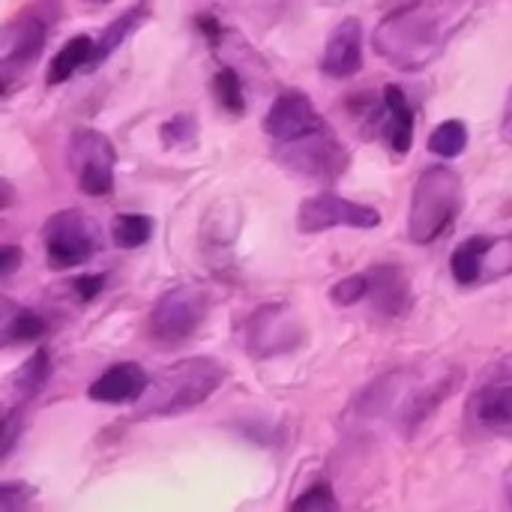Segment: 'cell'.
Wrapping results in <instances>:
<instances>
[{
	"instance_id": "obj_1",
	"label": "cell",
	"mask_w": 512,
	"mask_h": 512,
	"mask_svg": "<svg viewBox=\"0 0 512 512\" xmlns=\"http://www.w3.org/2000/svg\"><path fill=\"white\" fill-rule=\"evenodd\" d=\"M486 0H411L393 9L372 33L378 57L402 72L432 66L450 39L483 9Z\"/></svg>"
},
{
	"instance_id": "obj_2",
	"label": "cell",
	"mask_w": 512,
	"mask_h": 512,
	"mask_svg": "<svg viewBox=\"0 0 512 512\" xmlns=\"http://www.w3.org/2000/svg\"><path fill=\"white\" fill-rule=\"evenodd\" d=\"M228 378V369L213 357H189L168 369H162L156 378H150L144 396L135 402L138 420L153 417H180L198 405H204Z\"/></svg>"
},
{
	"instance_id": "obj_3",
	"label": "cell",
	"mask_w": 512,
	"mask_h": 512,
	"mask_svg": "<svg viewBox=\"0 0 512 512\" xmlns=\"http://www.w3.org/2000/svg\"><path fill=\"white\" fill-rule=\"evenodd\" d=\"M465 201V183L459 171L447 165H432L417 177L411 210H408V237L417 246L435 243L456 222Z\"/></svg>"
},
{
	"instance_id": "obj_4",
	"label": "cell",
	"mask_w": 512,
	"mask_h": 512,
	"mask_svg": "<svg viewBox=\"0 0 512 512\" xmlns=\"http://www.w3.org/2000/svg\"><path fill=\"white\" fill-rule=\"evenodd\" d=\"M210 312V294L201 285H174L150 309V339L156 345L174 348L189 342Z\"/></svg>"
},
{
	"instance_id": "obj_5",
	"label": "cell",
	"mask_w": 512,
	"mask_h": 512,
	"mask_svg": "<svg viewBox=\"0 0 512 512\" xmlns=\"http://www.w3.org/2000/svg\"><path fill=\"white\" fill-rule=\"evenodd\" d=\"M306 327L288 303H267L246 321V351L255 360L291 354L303 345Z\"/></svg>"
},
{
	"instance_id": "obj_6",
	"label": "cell",
	"mask_w": 512,
	"mask_h": 512,
	"mask_svg": "<svg viewBox=\"0 0 512 512\" xmlns=\"http://www.w3.org/2000/svg\"><path fill=\"white\" fill-rule=\"evenodd\" d=\"M45 258L54 270H72L93 258L99 246L96 225L81 210H60L42 228Z\"/></svg>"
},
{
	"instance_id": "obj_7",
	"label": "cell",
	"mask_w": 512,
	"mask_h": 512,
	"mask_svg": "<svg viewBox=\"0 0 512 512\" xmlns=\"http://www.w3.org/2000/svg\"><path fill=\"white\" fill-rule=\"evenodd\" d=\"M114 144L96 129H78L69 141V165L75 171L78 189L90 198H105L114 192Z\"/></svg>"
},
{
	"instance_id": "obj_8",
	"label": "cell",
	"mask_w": 512,
	"mask_h": 512,
	"mask_svg": "<svg viewBox=\"0 0 512 512\" xmlns=\"http://www.w3.org/2000/svg\"><path fill=\"white\" fill-rule=\"evenodd\" d=\"M276 156L285 168L309 180H336L351 162L348 150L330 129H321L291 144H276Z\"/></svg>"
},
{
	"instance_id": "obj_9",
	"label": "cell",
	"mask_w": 512,
	"mask_h": 512,
	"mask_svg": "<svg viewBox=\"0 0 512 512\" xmlns=\"http://www.w3.org/2000/svg\"><path fill=\"white\" fill-rule=\"evenodd\" d=\"M48 39V27L36 15H21L3 27L0 36V90L9 96L15 81L27 75V69L39 60Z\"/></svg>"
},
{
	"instance_id": "obj_10",
	"label": "cell",
	"mask_w": 512,
	"mask_h": 512,
	"mask_svg": "<svg viewBox=\"0 0 512 512\" xmlns=\"http://www.w3.org/2000/svg\"><path fill=\"white\" fill-rule=\"evenodd\" d=\"M378 222H381V213L375 207L348 201L333 192L306 198L297 213V228L303 234H321L330 228H375Z\"/></svg>"
},
{
	"instance_id": "obj_11",
	"label": "cell",
	"mask_w": 512,
	"mask_h": 512,
	"mask_svg": "<svg viewBox=\"0 0 512 512\" xmlns=\"http://www.w3.org/2000/svg\"><path fill=\"white\" fill-rule=\"evenodd\" d=\"M321 129H327V123L303 90H282L264 117V132L276 144H291Z\"/></svg>"
},
{
	"instance_id": "obj_12",
	"label": "cell",
	"mask_w": 512,
	"mask_h": 512,
	"mask_svg": "<svg viewBox=\"0 0 512 512\" xmlns=\"http://www.w3.org/2000/svg\"><path fill=\"white\" fill-rule=\"evenodd\" d=\"M420 381V375L414 369H393V372H384L381 378H375L363 393H357L348 417L366 423V420H378L384 417L387 411H396L405 405L408 393L414 390V384Z\"/></svg>"
},
{
	"instance_id": "obj_13",
	"label": "cell",
	"mask_w": 512,
	"mask_h": 512,
	"mask_svg": "<svg viewBox=\"0 0 512 512\" xmlns=\"http://www.w3.org/2000/svg\"><path fill=\"white\" fill-rule=\"evenodd\" d=\"M462 381H465V369H444L441 375H435L432 381H417L414 384V390L408 393V399H405V405L399 408V426H402V432L405 435H414L417 432V426H423L459 387H462Z\"/></svg>"
},
{
	"instance_id": "obj_14",
	"label": "cell",
	"mask_w": 512,
	"mask_h": 512,
	"mask_svg": "<svg viewBox=\"0 0 512 512\" xmlns=\"http://www.w3.org/2000/svg\"><path fill=\"white\" fill-rule=\"evenodd\" d=\"M363 66V24L360 18H345L327 39L321 69L327 78H351Z\"/></svg>"
},
{
	"instance_id": "obj_15",
	"label": "cell",
	"mask_w": 512,
	"mask_h": 512,
	"mask_svg": "<svg viewBox=\"0 0 512 512\" xmlns=\"http://www.w3.org/2000/svg\"><path fill=\"white\" fill-rule=\"evenodd\" d=\"M369 300L384 318H405L411 312V282L402 267L378 264L369 270Z\"/></svg>"
},
{
	"instance_id": "obj_16",
	"label": "cell",
	"mask_w": 512,
	"mask_h": 512,
	"mask_svg": "<svg viewBox=\"0 0 512 512\" xmlns=\"http://www.w3.org/2000/svg\"><path fill=\"white\" fill-rule=\"evenodd\" d=\"M147 384L150 378L138 363H117L90 384L87 396L90 402H99V405H129V402L135 405L144 396Z\"/></svg>"
},
{
	"instance_id": "obj_17",
	"label": "cell",
	"mask_w": 512,
	"mask_h": 512,
	"mask_svg": "<svg viewBox=\"0 0 512 512\" xmlns=\"http://www.w3.org/2000/svg\"><path fill=\"white\" fill-rule=\"evenodd\" d=\"M384 138L396 153H408L414 144V114L408 108V99L402 93V87L390 84L384 87Z\"/></svg>"
},
{
	"instance_id": "obj_18",
	"label": "cell",
	"mask_w": 512,
	"mask_h": 512,
	"mask_svg": "<svg viewBox=\"0 0 512 512\" xmlns=\"http://www.w3.org/2000/svg\"><path fill=\"white\" fill-rule=\"evenodd\" d=\"M477 423L489 432L512 429V384H483L474 402Z\"/></svg>"
},
{
	"instance_id": "obj_19",
	"label": "cell",
	"mask_w": 512,
	"mask_h": 512,
	"mask_svg": "<svg viewBox=\"0 0 512 512\" xmlns=\"http://www.w3.org/2000/svg\"><path fill=\"white\" fill-rule=\"evenodd\" d=\"M93 51H96V42L90 39V36H72L57 54H54V60H51V66H48V75H45V81L54 87V84H63V81H69L75 72H81L84 66H90L93 63Z\"/></svg>"
},
{
	"instance_id": "obj_20",
	"label": "cell",
	"mask_w": 512,
	"mask_h": 512,
	"mask_svg": "<svg viewBox=\"0 0 512 512\" xmlns=\"http://www.w3.org/2000/svg\"><path fill=\"white\" fill-rule=\"evenodd\" d=\"M48 375H51V357H48L45 348H36V351L18 366V372H15V378H12L15 405H9V408H18L21 402L33 399V396L45 387Z\"/></svg>"
},
{
	"instance_id": "obj_21",
	"label": "cell",
	"mask_w": 512,
	"mask_h": 512,
	"mask_svg": "<svg viewBox=\"0 0 512 512\" xmlns=\"http://www.w3.org/2000/svg\"><path fill=\"white\" fill-rule=\"evenodd\" d=\"M144 6H132L129 12H123L120 18H114L108 27H105V33L99 36V42H96V51H93V63L90 66H99L108 54H114L126 39H129V33L141 24V18H144Z\"/></svg>"
},
{
	"instance_id": "obj_22",
	"label": "cell",
	"mask_w": 512,
	"mask_h": 512,
	"mask_svg": "<svg viewBox=\"0 0 512 512\" xmlns=\"http://www.w3.org/2000/svg\"><path fill=\"white\" fill-rule=\"evenodd\" d=\"M483 246H486V237H471L462 246H456V252L450 258V273L459 285H477L480 282Z\"/></svg>"
},
{
	"instance_id": "obj_23",
	"label": "cell",
	"mask_w": 512,
	"mask_h": 512,
	"mask_svg": "<svg viewBox=\"0 0 512 512\" xmlns=\"http://www.w3.org/2000/svg\"><path fill=\"white\" fill-rule=\"evenodd\" d=\"M512 273V234L507 237H486L480 282H495Z\"/></svg>"
},
{
	"instance_id": "obj_24",
	"label": "cell",
	"mask_w": 512,
	"mask_h": 512,
	"mask_svg": "<svg viewBox=\"0 0 512 512\" xmlns=\"http://www.w3.org/2000/svg\"><path fill=\"white\" fill-rule=\"evenodd\" d=\"M153 234V219L141 213H120L111 225V237L120 249H138L150 240Z\"/></svg>"
},
{
	"instance_id": "obj_25",
	"label": "cell",
	"mask_w": 512,
	"mask_h": 512,
	"mask_svg": "<svg viewBox=\"0 0 512 512\" xmlns=\"http://www.w3.org/2000/svg\"><path fill=\"white\" fill-rule=\"evenodd\" d=\"M465 147H468V126L462 120H444L429 138V150L438 153L441 159H453L465 153Z\"/></svg>"
},
{
	"instance_id": "obj_26",
	"label": "cell",
	"mask_w": 512,
	"mask_h": 512,
	"mask_svg": "<svg viewBox=\"0 0 512 512\" xmlns=\"http://www.w3.org/2000/svg\"><path fill=\"white\" fill-rule=\"evenodd\" d=\"M45 330H48V321H45L39 312H33V309H18V312L6 321L3 336H6L9 345H15V342H36V339L45 336Z\"/></svg>"
},
{
	"instance_id": "obj_27",
	"label": "cell",
	"mask_w": 512,
	"mask_h": 512,
	"mask_svg": "<svg viewBox=\"0 0 512 512\" xmlns=\"http://www.w3.org/2000/svg\"><path fill=\"white\" fill-rule=\"evenodd\" d=\"M213 87H216V96H219V102H222V108L228 114H243V108H246V102H243V84H240V75L234 69H222L216 75Z\"/></svg>"
},
{
	"instance_id": "obj_28",
	"label": "cell",
	"mask_w": 512,
	"mask_h": 512,
	"mask_svg": "<svg viewBox=\"0 0 512 512\" xmlns=\"http://www.w3.org/2000/svg\"><path fill=\"white\" fill-rule=\"evenodd\" d=\"M288 512H339V504H336V495L327 483H318L312 489H306Z\"/></svg>"
},
{
	"instance_id": "obj_29",
	"label": "cell",
	"mask_w": 512,
	"mask_h": 512,
	"mask_svg": "<svg viewBox=\"0 0 512 512\" xmlns=\"http://www.w3.org/2000/svg\"><path fill=\"white\" fill-rule=\"evenodd\" d=\"M369 297V273H357V276H348L342 282H336L330 288V300L336 306H354L360 300Z\"/></svg>"
},
{
	"instance_id": "obj_30",
	"label": "cell",
	"mask_w": 512,
	"mask_h": 512,
	"mask_svg": "<svg viewBox=\"0 0 512 512\" xmlns=\"http://www.w3.org/2000/svg\"><path fill=\"white\" fill-rule=\"evenodd\" d=\"M36 498V489L27 483H3L0 486V512H24Z\"/></svg>"
},
{
	"instance_id": "obj_31",
	"label": "cell",
	"mask_w": 512,
	"mask_h": 512,
	"mask_svg": "<svg viewBox=\"0 0 512 512\" xmlns=\"http://www.w3.org/2000/svg\"><path fill=\"white\" fill-rule=\"evenodd\" d=\"M195 117H174L162 126V141L165 147H177V144H189L195 138Z\"/></svg>"
},
{
	"instance_id": "obj_32",
	"label": "cell",
	"mask_w": 512,
	"mask_h": 512,
	"mask_svg": "<svg viewBox=\"0 0 512 512\" xmlns=\"http://www.w3.org/2000/svg\"><path fill=\"white\" fill-rule=\"evenodd\" d=\"M483 384H512V354L492 360L483 369Z\"/></svg>"
},
{
	"instance_id": "obj_33",
	"label": "cell",
	"mask_w": 512,
	"mask_h": 512,
	"mask_svg": "<svg viewBox=\"0 0 512 512\" xmlns=\"http://www.w3.org/2000/svg\"><path fill=\"white\" fill-rule=\"evenodd\" d=\"M102 285H105V276H102V273H96V276H78V279L72 282V291L78 294L81 303H90V300L99 297Z\"/></svg>"
},
{
	"instance_id": "obj_34",
	"label": "cell",
	"mask_w": 512,
	"mask_h": 512,
	"mask_svg": "<svg viewBox=\"0 0 512 512\" xmlns=\"http://www.w3.org/2000/svg\"><path fill=\"white\" fill-rule=\"evenodd\" d=\"M18 264H21V249L18 246H3L0 249V276L9 279L18 270Z\"/></svg>"
},
{
	"instance_id": "obj_35",
	"label": "cell",
	"mask_w": 512,
	"mask_h": 512,
	"mask_svg": "<svg viewBox=\"0 0 512 512\" xmlns=\"http://www.w3.org/2000/svg\"><path fill=\"white\" fill-rule=\"evenodd\" d=\"M501 135H504V141L512 147V90L510 96H507V105H504V120H501Z\"/></svg>"
},
{
	"instance_id": "obj_36",
	"label": "cell",
	"mask_w": 512,
	"mask_h": 512,
	"mask_svg": "<svg viewBox=\"0 0 512 512\" xmlns=\"http://www.w3.org/2000/svg\"><path fill=\"white\" fill-rule=\"evenodd\" d=\"M504 492H507V501H510L512 507V465L507 468V474H504Z\"/></svg>"
}]
</instances>
